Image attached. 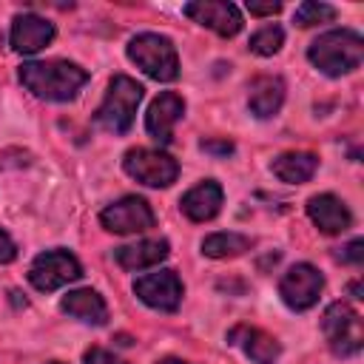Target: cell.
Segmentation results:
<instances>
[{
	"mask_svg": "<svg viewBox=\"0 0 364 364\" xmlns=\"http://www.w3.org/2000/svg\"><path fill=\"white\" fill-rule=\"evenodd\" d=\"M20 82L46 102H68L88 82V71L68 60H28L20 65Z\"/></svg>",
	"mask_w": 364,
	"mask_h": 364,
	"instance_id": "cell-1",
	"label": "cell"
},
{
	"mask_svg": "<svg viewBox=\"0 0 364 364\" xmlns=\"http://www.w3.org/2000/svg\"><path fill=\"white\" fill-rule=\"evenodd\" d=\"M307 60L327 77H341L350 74L361 65L364 60V40L358 31L353 28H333L318 34L310 48H307Z\"/></svg>",
	"mask_w": 364,
	"mask_h": 364,
	"instance_id": "cell-2",
	"label": "cell"
},
{
	"mask_svg": "<svg viewBox=\"0 0 364 364\" xmlns=\"http://www.w3.org/2000/svg\"><path fill=\"white\" fill-rule=\"evenodd\" d=\"M142 94H145V88L134 77H128V74L111 77L105 100L100 102V108L94 114V122L114 136L128 134V128L134 125V117H136V105L142 102Z\"/></svg>",
	"mask_w": 364,
	"mask_h": 364,
	"instance_id": "cell-3",
	"label": "cell"
},
{
	"mask_svg": "<svg viewBox=\"0 0 364 364\" xmlns=\"http://www.w3.org/2000/svg\"><path fill=\"white\" fill-rule=\"evenodd\" d=\"M128 60L156 82H173L179 77L176 46L165 34L142 31L128 40Z\"/></svg>",
	"mask_w": 364,
	"mask_h": 364,
	"instance_id": "cell-4",
	"label": "cell"
},
{
	"mask_svg": "<svg viewBox=\"0 0 364 364\" xmlns=\"http://www.w3.org/2000/svg\"><path fill=\"white\" fill-rule=\"evenodd\" d=\"M321 330L327 338V347L338 358H353L364 347V327L358 310H353L347 301H333L321 316Z\"/></svg>",
	"mask_w": 364,
	"mask_h": 364,
	"instance_id": "cell-5",
	"label": "cell"
},
{
	"mask_svg": "<svg viewBox=\"0 0 364 364\" xmlns=\"http://www.w3.org/2000/svg\"><path fill=\"white\" fill-rule=\"evenodd\" d=\"M122 171L131 179H136V182H142L148 188H168L179 176V162L165 151L131 148L122 156Z\"/></svg>",
	"mask_w": 364,
	"mask_h": 364,
	"instance_id": "cell-6",
	"label": "cell"
},
{
	"mask_svg": "<svg viewBox=\"0 0 364 364\" xmlns=\"http://www.w3.org/2000/svg\"><path fill=\"white\" fill-rule=\"evenodd\" d=\"M80 276H82V264L65 247H54V250H46V253L34 256V262L28 267V282L40 293L60 290L68 282H77Z\"/></svg>",
	"mask_w": 364,
	"mask_h": 364,
	"instance_id": "cell-7",
	"label": "cell"
},
{
	"mask_svg": "<svg viewBox=\"0 0 364 364\" xmlns=\"http://www.w3.org/2000/svg\"><path fill=\"white\" fill-rule=\"evenodd\" d=\"M100 225L108 233H145L156 225L154 208L148 205V199L142 196H122L117 202H111L108 208H102L100 213Z\"/></svg>",
	"mask_w": 364,
	"mask_h": 364,
	"instance_id": "cell-8",
	"label": "cell"
},
{
	"mask_svg": "<svg viewBox=\"0 0 364 364\" xmlns=\"http://www.w3.org/2000/svg\"><path fill=\"white\" fill-rule=\"evenodd\" d=\"M321 290H324V276L318 273V267H313V264H307V262L293 264V267L279 279V296H282V301H284L290 310H296V313L310 310V307L318 301Z\"/></svg>",
	"mask_w": 364,
	"mask_h": 364,
	"instance_id": "cell-9",
	"label": "cell"
},
{
	"mask_svg": "<svg viewBox=\"0 0 364 364\" xmlns=\"http://www.w3.org/2000/svg\"><path fill=\"white\" fill-rule=\"evenodd\" d=\"M134 293L142 304H148L151 310L159 313H173L182 304L185 287L182 279L176 276V270H156V273H145L134 282Z\"/></svg>",
	"mask_w": 364,
	"mask_h": 364,
	"instance_id": "cell-10",
	"label": "cell"
},
{
	"mask_svg": "<svg viewBox=\"0 0 364 364\" xmlns=\"http://www.w3.org/2000/svg\"><path fill=\"white\" fill-rule=\"evenodd\" d=\"M182 14L193 23L216 31L219 37H236L242 31V14L233 3L225 0H193L182 6Z\"/></svg>",
	"mask_w": 364,
	"mask_h": 364,
	"instance_id": "cell-11",
	"label": "cell"
},
{
	"mask_svg": "<svg viewBox=\"0 0 364 364\" xmlns=\"http://www.w3.org/2000/svg\"><path fill=\"white\" fill-rule=\"evenodd\" d=\"M57 28L51 20L34 14V11H23L11 20V28H9V43L17 54H37L40 48H46L51 40H54Z\"/></svg>",
	"mask_w": 364,
	"mask_h": 364,
	"instance_id": "cell-12",
	"label": "cell"
},
{
	"mask_svg": "<svg viewBox=\"0 0 364 364\" xmlns=\"http://www.w3.org/2000/svg\"><path fill=\"white\" fill-rule=\"evenodd\" d=\"M185 114V100L176 91H162L145 114V131L159 142V145H171L173 139V125L182 119Z\"/></svg>",
	"mask_w": 364,
	"mask_h": 364,
	"instance_id": "cell-13",
	"label": "cell"
},
{
	"mask_svg": "<svg viewBox=\"0 0 364 364\" xmlns=\"http://www.w3.org/2000/svg\"><path fill=\"white\" fill-rule=\"evenodd\" d=\"M307 216H310V222H313L321 233H327V236L344 233V230H350V225H353L350 208H347L338 196H333V193H316V196H310V199H307Z\"/></svg>",
	"mask_w": 364,
	"mask_h": 364,
	"instance_id": "cell-14",
	"label": "cell"
},
{
	"mask_svg": "<svg viewBox=\"0 0 364 364\" xmlns=\"http://www.w3.org/2000/svg\"><path fill=\"white\" fill-rule=\"evenodd\" d=\"M228 344L242 347V353L253 364H276L282 355V344L270 333L259 327H247V324H236L233 330H228Z\"/></svg>",
	"mask_w": 364,
	"mask_h": 364,
	"instance_id": "cell-15",
	"label": "cell"
},
{
	"mask_svg": "<svg viewBox=\"0 0 364 364\" xmlns=\"http://www.w3.org/2000/svg\"><path fill=\"white\" fill-rule=\"evenodd\" d=\"M222 202H225V191L216 179H205L199 185H193L182 199H179V208L182 213L191 219V222H210L219 210H222Z\"/></svg>",
	"mask_w": 364,
	"mask_h": 364,
	"instance_id": "cell-16",
	"label": "cell"
},
{
	"mask_svg": "<svg viewBox=\"0 0 364 364\" xmlns=\"http://www.w3.org/2000/svg\"><path fill=\"white\" fill-rule=\"evenodd\" d=\"M168 253H171L168 239H142V242H134V245L114 247L117 264L122 270H128V273H139V270L156 267L159 262L168 259Z\"/></svg>",
	"mask_w": 364,
	"mask_h": 364,
	"instance_id": "cell-17",
	"label": "cell"
},
{
	"mask_svg": "<svg viewBox=\"0 0 364 364\" xmlns=\"http://www.w3.org/2000/svg\"><path fill=\"white\" fill-rule=\"evenodd\" d=\"M247 108L253 117L259 119H270L279 114L282 102H284V80L273 77V74H259L250 80L247 85Z\"/></svg>",
	"mask_w": 364,
	"mask_h": 364,
	"instance_id": "cell-18",
	"label": "cell"
},
{
	"mask_svg": "<svg viewBox=\"0 0 364 364\" xmlns=\"http://www.w3.org/2000/svg\"><path fill=\"white\" fill-rule=\"evenodd\" d=\"M60 310L68 313L71 318H77L82 324H94V327H102L108 321V307H105L102 296L91 287H80V290L65 293L60 301Z\"/></svg>",
	"mask_w": 364,
	"mask_h": 364,
	"instance_id": "cell-19",
	"label": "cell"
},
{
	"mask_svg": "<svg viewBox=\"0 0 364 364\" xmlns=\"http://www.w3.org/2000/svg\"><path fill=\"white\" fill-rule=\"evenodd\" d=\"M316 168H318V156L310 151H287L270 162L273 176H279L287 185H301V182L313 179Z\"/></svg>",
	"mask_w": 364,
	"mask_h": 364,
	"instance_id": "cell-20",
	"label": "cell"
},
{
	"mask_svg": "<svg viewBox=\"0 0 364 364\" xmlns=\"http://www.w3.org/2000/svg\"><path fill=\"white\" fill-rule=\"evenodd\" d=\"M250 236L245 233H236V230H219V233H210L202 239V253L210 256V259H233V256H242L245 250H250Z\"/></svg>",
	"mask_w": 364,
	"mask_h": 364,
	"instance_id": "cell-21",
	"label": "cell"
},
{
	"mask_svg": "<svg viewBox=\"0 0 364 364\" xmlns=\"http://www.w3.org/2000/svg\"><path fill=\"white\" fill-rule=\"evenodd\" d=\"M282 43H284V28L276 26V23H270V26H262L259 31L250 34L247 48L253 54H259V57H273L282 48Z\"/></svg>",
	"mask_w": 364,
	"mask_h": 364,
	"instance_id": "cell-22",
	"label": "cell"
},
{
	"mask_svg": "<svg viewBox=\"0 0 364 364\" xmlns=\"http://www.w3.org/2000/svg\"><path fill=\"white\" fill-rule=\"evenodd\" d=\"M333 20H336V9L330 3H316V0L296 6V14H293V23L301 28H310L318 23H333Z\"/></svg>",
	"mask_w": 364,
	"mask_h": 364,
	"instance_id": "cell-23",
	"label": "cell"
},
{
	"mask_svg": "<svg viewBox=\"0 0 364 364\" xmlns=\"http://www.w3.org/2000/svg\"><path fill=\"white\" fill-rule=\"evenodd\" d=\"M338 262L358 267V264L364 262V242H361V239H353L350 245H344V247L338 250Z\"/></svg>",
	"mask_w": 364,
	"mask_h": 364,
	"instance_id": "cell-24",
	"label": "cell"
},
{
	"mask_svg": "<svg viewBox=\"0 0 364 364\" xmlns=\"http://www.w3.org/2000/svg\"><path fill=\"white\" fill-rule=\"evenodd\" d=\"M82 364H125V361H122V358H117L114 353L102 350V347H91V350H85Z\"/></svg>",
	"mask_w": 364,
	"mask_h": 364,
	"instance_id": "cell-25",
	"label": "cell"
},
{
	"mask_svg": "<svg viewBox=\"0 0 364 364\" xmlns=\"http://www.w3.org/2000/svg\"><path fill=\"white\" fill-rule=\"evenodd\" d=\"M199 148L205 154H213V156H230L233 154V142L230 139H202Z\"/></svg>",
	"mask_w": 364,
	"mask_h": 364,
	"instance_id": "cell-26",
	"label": "cell"
},
{
	"mask_svg": "<svg viewBox=\"0 0 364 364\" xmlns=\"http://www.w3.org/2000/svg\"><path fill=\"white\" fill-rule=\"evenodd\" d=\"M17 259V245H14V239L0 228V264H9V262H14Z\"/></svg>",
	"mask_w": 364,
	"mask_h": 364,
	"instance_id": "cell-27",
	"label": "cell"
},
{
	"mask_svg": "<svg viewBox=\"0 0 364 364\" xmlns=\"http://www.w3.org/2000/svg\"><path fill=\"white\" fill-rule=\"evenodd\" d=\"M247 11L256 14V17H273L282 11V3H256V0H247Z\"/></svg>",
	"mask_w": 364,
	"mask_h": 364,
	"instance_id": "cell-28",
	"label": "cell"
},
{
	"mask_svg": "<svg viewBox=\"0 0 364 364\" xmlns=\"http://www.w3.org/2000/svg\"><path fill=\"white\" fill-rule=\"evenodd\" d=\"M350 293H353V299H361V284L353 282V284H350Z\"/></svg>",
	"mask_w": 364,
	"mask_h": 364,
	"instance_id": "cell-29",
	"label": "cell"
},
{
	"mask_svg": "<svg viewBox=\"0 0 364 364\" xmlns=\"http://www.w3.org/2000/svg\"><path fill=\"white\" fill-rule=\"evenodd\" d=\"M156 364H191V361H182V358H159Z\"/></svg>",
	"mask_w": 364,
	"mask_h": 364,
	"instance_id": "cell-30",
	"label": "cell"
},
{
	"mask_svg": "<svg viewBox=\"0 0 364 364\" xmlns=\"http://www.w3.org/2000/svg\"><path fill=\"white\" fill-rule=\"evenodd\" d=\"M51 364H60V361H51Z\"/></svg>",
	"mask_w": 364,
	"mask_h": 364,
	"instance_id": "cell-31",
	"label": "cell"
}]
</instances>
